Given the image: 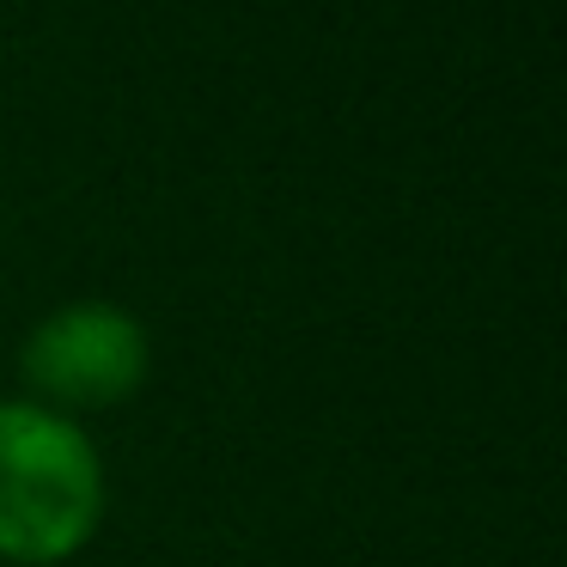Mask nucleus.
Instances as JSON below:
<instances>
[{
	"label": "nucleus",
	"instance_id": "1",
	"mask_svg": "<svg viewBox=\"0 0 567 567\" xmlns=\"http://www.w3.org/2000/svg\"><path fill=\"white\" fill-rule=\"evenodd\" d=\"M104 476L92 440L55 409L0 403V555L62 561L92 537Z\"/></svg>",
	"mask_w": 567,
	"mask_h": 567
},
{
	"label": "nucleus",
	"instance_id": "2",
	"mask_svg": "<svg viewBox=\"0 0 567 567\" xmlns=\"http://www.w3.org/2000/svg\"><path fill=\"white\" fill-rule=\"evenodd\" d=\"M25 379L62 409H104L123 403L147 379V330L123 306H62L31 330L25 342Z\"/></svg>",
	"mask_w": 567,
	"mask_h": 567
}]
</instances>
